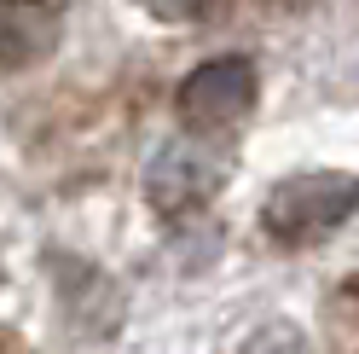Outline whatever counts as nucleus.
I'll return each mask as SVG.
<instances>
[{
  "mask_svg": "<svg viewBox=\"0 0 359 354\" xmlns=\"http://www.w3.org/2000/svg\"><path fill=\"white\" fill-rule=\"evenodd\" d=\"M359 209V174H342V169H313V174H290V181L273 186L266 197V232L278 244H313V238L336 232L342 221Z\"/></svg>",
  "mask_w": 359,
  "mask_h": 354,
  "instance_id": "1",
  "label": "nucleus"
},
{
  "mask_svg": "<svg viewBox=\"0 0 359 354\" xmlns=\"http://www.w3.org/2000/svg\"><path fill=\"white\" fill-rule=\"evenodd\" d=\"M250 105H255V64L250 58H209V64H197V70L180 81V99H174L180 122L191 128V140L232 128Z\"/></svg>",
  "mask_w": 359,
  "mask_h": 354,
  "instance_id": "2",
  "label": "nucleus"
},
{
  "mask_svg": "<svg viewBox=\"0 0 359 354\" xmlns=\"http://www.w3.org/2000/svg\"><path fill=\"white\" fill-rule=\"evenodd\" d=\"M215 186H220V157H209L203 140H168L145 169V197L163 215H186L209 204Z\"/></svg>",
  "mask_w": 359,
  "mask_h": 354,
  "instance_id": "3",
  "label": "nucleus"
},
{
  "mask_svg": "<svg viewBox=\"0 0 359 354\" xmlns=\"http://www.w3.org/2000/svg\"><path fill=\"white\" fill-rule=\"evenodd\" d=\"M64 35V6H0V70H29Z\"/></svg>",
  "mask_w": 359,
  "mask_h": 354,
  "instance_id": "4",
  "label": "nucleus"
}]
</instances>
